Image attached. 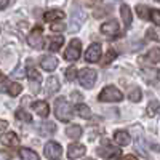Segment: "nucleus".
Returning a JSON list of instances; mask_svg holds the SVG:
<instances>
[{"label": "nucleus", "mask_w": 160, "mask_h": 160, "mask_svg": "<svg viewBox=\"0 0 160 160\" xmlns=\"http://www.w3.org/2000/svg\"><path fill=\"white\" fill-rule=\"evenodd\" d=\"M55 115L61 122H69L72 118V106L68 102L64 96H59L55 101Z\"/></svg>", "instance_id": "f257e3e1"}, {"label": "nucleus", "mask_w": 160, "mask_h": 160, "mask_svg": "<svg viewBox=\"0 0 160 160\" xmlns=\"http://www.w3.org/2000/svg\"><path fill=\"white\" fill-rule=\"evenodd\" d=\"M98 99H99L101 102H118V101L123 99V95H122V91H120L117 87L109 85V87H106V88L99 93Z\"/></svg>", "instance_id": "f03ea898"}, {"label": "nucleus", "mask_w": 160, "mask_h": 160, "mask_svg": "<svg viewBox=\"0 0 160 160\" xmlns=\"http://www.w3.org/2000/svg\"><path fill=\"white\" fill-rule=\"evenodd\" d=\"M78 82H80V85H82L83 88H93V85L96 83V78H98V74H96V71H93V69H90V68H85V69H82L78 72Z\"/></svg>", "instance_id": "7ed1b4c3"}, {"label": "nucleus", "mask_w": 160, "mask_h": 160, "mask_svg": "<svg viewBox=\"0 0 160 160\" xmlns=\"http://www.w3.org/2000/svg\"><path fill=\"white\" fill-rule=\"evenodd\" d=\"M80 51H82V43H80L78 38H74V40H71L69 47L66 48L64 58L68 61H71V62H74V61H77L80 58Z\"/></svg>", "instance_id": "20e7f679"}, {"label": "nucleus", "mask_w": 160, "mask_h": 160, "mask_svg": "<svg viewBox=\"0 0 160 160\" xmlns=\"http://www.w3.org/2000/svg\"><path fill=\"white\" fill-rule=\"evenodd\" d=\"M28 42L32 48L35 50H40V48H43V42H45V38H43V29L40 28V26H37V28L32 29V32L29 34V38H28Z\"/></svg>", "instance_id": "39448f33"}, {"label": "nucleus", "mask_w": 160, "mask_h": 160, "mask_svg": "<svg viewBox=\"0 0 160 160\" xmlns=\"http://www.w3.org/2000/svg\"><path fill=\"white\" fill-rule=\"evenodd\" d=\"M43 152H45V157H48L51 160H59V157L62 154V148L55 141H48L43 148Z\"/></svg>", "instance_id": "423d86ee"}, {"label": "nucleus", "mask_w": 160, "mask_h": 160, "mask_svg": "<svg viewBox=\"0 0 160 160\" xmlns=\"http://www.w3.org/2000/svg\"><path fill=\"white\" fill-rule=\"evenodd\" d=\"M28 77H29V85L32 88V93H38L40 91V83H42V77H40V74L34 68H29L28 69Z\"/></svg>", "instance_id": "0eeeda50"}, {"label": "nucleus", "mask_w": 160, "mask_h": 160, "mask_svg": "<svg viewBox=\"0 0 160 160\" xmlns=\"http://www.w3.org/2000/svg\"><path fill=\"white\" fill-rule=\"evenodd\" d=\"M118 31H120V26H118V21H115V19H111L101 26V32L109 37H117Z\"/></svg>", "instance_id": "6e6552de"}, {"label": "nucleus", "mask_w": 160, "mask_h": 160, "mask_svg": "<svg viewBox=\"0 0 160 160\" xmlns=\"http://www.w3.org/2000/svg\"><path fill=\"white\" fill-rule=\"evenodd\" d=\"M98 155L99 157H104V158H114L120 154V149L118 148H114V146H109L108 142H104L101 148H98Z\"/></svg>", "instance_id": "1a4fd4ad"}, {"label": "nucleus", "mask_w": 160, "mask_h": 160, "mask_svg": "<svg viewBox=\"0 0 160 160\" xmlns=\"http://www.w3.org/2000/svg\"><path fill=\"white\" fill-rule=\"evenodd\" d=\"M101 58V45L99 43H91L88 50L85 51V59L88 62H96Z\"/></svg>", "instance_id": "9d476101"}, {"label": "nucleus", "mask_w": 160, "mask_h": 160, "mask_svg": "<svg viewBox=\"0 0 160 160\" xmlns=\"http://www.w3.org/2000/svg\"><path fill=\"white\" fill-rule=\"evenodd\" d=\"M141 74L148 83H155L160 80V69L157 68H142Z\"/></svg>", "instance_id": "9b49d317"}, {"label": "nucleus", "mask_w": 160, "mask_h": 160, "mask_svg": "<svg viewBox=\"0 0 160 160\" xmlns=\"http://www.w3.org/2000/svg\"><path fill=\"white\" fill-rule=\"evenodd\" d=\"M85 152H87V148H85L83 144L74 142V144L69 146V149H68V157H69L71 160H75V158H78V157H82Z\"/></svg>", "instance_id": "f8f14e48"}, {"label": "nucleus", "mask_w": 160, "mask_h": 160, "mask_svg": "<svg viewBox=\"0 0 160 160\" xmlns=\"http://www.w3.org/2000/svg\"><path fill=\"white\" fill-rule=\"evenodd\" d=\"M61 83H59V80L56 77H48L47 78V82H45V91H47V95L51 96V95H55V93L59 90Z\"/></svg>", "instance_id": "ddd939ff"}, {"label": "nucleus", "mask_w": 160, "mask_h": 160, "mask_svg": "<svg viewBox=\"0 0 160 160\" xmlns=\"http://www.w3.org/2000/svg\"><path fill=\"white\" fill-rule=\"evenodd\" d=\"M58 59L55 58V56H43L42 59H40V66L45 69V71H48V72H51V71H55L56 68H58Z\"/></svg>", "instance_id": "4468645a"}, {"label": "nucleus", "mask_w": 160, "mask_h": 160, "mask_svg": "<svg viewBox=\"0 0 160 160\" xmlns=\"http://www.w3.org/2000/svg\"><path fill=\"white\" fill-rule=\"evenodd\" d=\"M18 135L13 131H8V133H3V135H0V142L3 146H16L18 144Z\"/></svg>", "instance_id": "2eb2a0df"}, {"label": "nucleus", "mask_w": 160, "mask_h": 160, "mask_svg": "<svg viewBox=\"0 0 160 160\" xmlns=\"http://www.w3.org/2000/svg\"><path fill=\"white\" fill-rule=\"evenodd\" d=\"M32 109H34L40 117H45V118H47V115L50 114L48 102H45V101H35V102L32 104Z\"/></svg>", "instance_id": "dca6fc26"}, {"label": "nucleus", "mask_w": 160, "mask_h": 160, "mask_svg": "<svg viewBox=\"0 0 160 160\" xmlns=\"http://www.w3.org/2000/svg\"><path fill=\"white\" fill-rule=\"evenodd\" d=\"M144 61H148L151 64L160 62V48H152L148 53V56H146V58H139V62H144Z\"/></svg>", "instance_id": "f3484780"}, {"label": "nucleus", "mask_w": 160, "mask_h": 160, "mask_svg": "<svg viewBox=\"0 0 160 160\" xmlns=\"http://www.w3.org/2000/svg\"><path fill=\"white\" fill-rule=\"evenodd\" d=\"M114 139H115V142H117L118 146H128L130 141H131L128 131H123V130H122V131H115Z\"/></svg>", "instance_id": "a211bd4d"}, {"label": "nucleus", "mask_w": 160, "mask_h": 160, "mask_svg": "<svg viewBox=\"0 0 160 160\" xmlns=\"http://www.w3.org/2000/svg\"><path fill=\"white\" fill-rule=\"evenodd\" d=\"M62 43H64V38L61 35H58V37H48V50L50 51L59 50L62 47Z\"/></svg>", "instance_id": "6ab92c4d"}, {"label": "nucleus", "mask_w": 160, "mask_h": 160, "mask_svg": "<svg viewBox=\"0 0 160 160\" xmlns=\"http://www.w3.org/2000/svg\"><path fill=\"white\" fill-rule=\"evenodd\" d=\"M120 15H122L125 28H130V24H131V10L127 3H123L122 7H120Z\"/></svg>", "instance_id": "aec40b11"}, {"label": "nucleus", "mask_w": 160, "mask_h": 160, "mask_svg": "<svg viewBox=\"0 0 160 160\" xmlns=\"http://www.w3.org/2000/svg\"><path fill=\"white\" fill-rule=\"evenodd\" d=\"M45 21L47 22H53V21H59L64 18V13L61 10H51V11H47L45 13Z\"/></svg>", "instance_id": "412c9836"}, {"label": "nucleus", "mask_w": 160, "mask_h": 160, "mask_svg": "<svg viewBox=\"0 0 160 160\" xmlns=\"http://www.w3.org/2000/svg\"><path fill=\"white\" fill-rule=\"evenodd\" d=\"M19 157H21V160H40L38 155L32 149H28V148L19 149Z\"/></svg>", "instance_id": "4be33fe9"}, {"label": "nucleus", "mask_w": 160, "mask_h": 160, "mask_svg": "<svg viewBox=\"0 0 160 160\" xmlns=\"http://www.w3.org/2000/svg\"><path fill=\"white\" fill-rule=\"evenodd\" d=\"M66 135H68L71 139H78L82 136V127L78 125H71L68 130H66Z\"/></svg>", "instance_id": "5701e85b"}, {"label": "nucleus", "mask_w": 160, "mask_h": 160, "mask_svg": "<svg viewBox=\"0 0 160 160\" xmlns=\"http://www.w3.org/2000/svg\"><path fill=\"white\" fill-rule=\"evenodd\" d=\"M75 111H77V114L82 118H90L91 117V111H90L88 106H85V104H78L75 108Z\"/></svg>", "instance_id": "b1692460"}, {"label": "nucleus", "mask_w": 160, "mask_h": 160, "mask_svg": "<svg viewBox=\"0 0 160 160\" xmlns=\"http://www.w3.org/2000/svg\"><path fill=\"white\" fill-rule=\"evenodd\" d=\"M141 90L138 88V87H135V88H131L130 90V93H128V99L131 101V102H139L141 101Z\"/></svg>", "instance_id": "393cba45"}, {"label": "nucleus", "mask_w": 160, "mask_h": 160, "mask_svg": "<svg viewBox=\"0 0 160 160\" xmlns=\"http://www.w3.org/2000/svg\"><path fill=\"white\" fill-rule=\"evenodd\" d=\"M40 133L42 135H53L55 133V123H51V122L40 123Z\"/></svg>", "instance_id": "a878e982"}, {"label": "nucleus", "mask_w": 160, "mask_h": 160, "mask_svg": "<svg viewBox=\"0 0 160 160\" xmlns=\"http://www.w3.org/2000/svg\"><path fill=\"white\" fill-rule=\"evenodd\" d=\"M16 118L18 120H22V122H26V123H31L32 122V115H29L24 109H18L16 111Z\"/></svg>", "instance_id": "bb28decb"}, {"label": "nucleus", "mask_w": 160, "mask_h": 160, "mask_svg": "<svg viewBox=\"0 0 160 160\" xmlns=\"http://www.w3.org/2000/svg\"><path fill=\"white\" fill-rule=\"evenodd\" d=\"M146 35H148V38H151V40L160 42V29H158V28H151V29H148Z\"/></svg>", "instance_id": "cd10ccee"}, {"label": "nucleus", "mask_w": 160, "mask_h": 160, "mask_svg": "<svg viewBox=\"0 0 160 160\" xmlns=\"http://www.w3.org/2000/svg\"><path fill=\"white\" fill-rule=\"evenodd\" d=\"M136 13H138V16H139L141 19H148V18H151V15H149V8H148V7H144V5H138V7H136Z\"/></svg>", "instance_id": "c85d7f7f"}, {"label": "nucleus", "mask_w": 160, "mask_h": 160, "mask_svg": "<svg viewBox=\"0 0 160 160\" xmlns=\"http://www.w3.org/2000/svg\"><path fill=\"white\" fill-rule=\"evenodd\" d=\"M115 58H117V53H115L114 50H109L108 53H106L104 59L101 61V64H102V66H108V64H111V62H112V61H114Z\"/></svg>", "instance_id": "c756f323"}, {"label": "nucleus", "mask_w": 160, "mask_h": 160, "mask_svg": "<svg viewBox=\"0 0 160 160\" xmlns=\"http://www.w3.org/2000/svg\"><path fill=\"white\" fill-rule=\"evenodd\" d=\"M21 85L19 83H10V88H8V93H10V95L11 96H18L19 95V93H21Z\"/></svg>", "instance_id": "7c9ffc66"}, {"label": "nucleus", "mask_w": 160, "mask_h": 160, "mask_svg": "<svg viewBox=\"0 0 160 160\" xmlns=\"http://www.w3.org/2000/svg\"><path fill=\"white\" fill-rule=\"evenodd\" d=\"M75 77H78V75H77V71H75L74 66H71V68L66 69V78H68V80L72 82V80H75Z\"/></svg>", "instance_id": "2f4dec72"}, {"label": "nucleus", "mask_w": 160, "mask_h": 160, "mask_svg": "<svg viewBox=\"0 0 160 160\" xmlns=\"http://www.w3.org/2000/svg\"><path fill=\"white\" fill-rule=\"evenodd\" d=\"M157 109H158V102L157 101H151V104L148 106V115L149 117H154L155 112H157Z\"/></svg>", "instance_id": "473e14b6"}, {"label": "nucleus", "mask_w": 160, "mask_h": 160, "mask_svg": "<svg viewBox=\"0 0 160 160\" xmlns=\"http://www.w3.org/2000/svg\"><path fill=\"white\" fill-rule=\"evenodd\" d=\"M8 88H10V83H8V78L5 77V75H0V91H8Z\"/></svg>", "instance_id": "72a5a7b5"}, {"label": "nucleus", "mask_w": 160, "mask_h": 160, "mask_svg": "<svg viewBox=\"0 0 160 160\" xmlns=\"http://www.w3.org/2000/svg\"><path fill=\"white\" fill-rule=\"evenodd\" d=\"M151 19L155 26H160V10H152L151 11Z\"/></svg>", "instance_id": "f704fd0d"}, {"label": "nucleus", "mask_w": 160, "mask_h": 160, "mask_svg": "<svg viewBox=\"0 0 160 160\" xmlns=\"http://www.w3.org/2000/svg\"><path fill=\"white\" fill-rule=\"evenodd\" d=\"M66 28H64V24H55V26H51V31L53 32H61V31H64Z\"/></svg>", "instance_id": "c9c22d12"}, {"label": "nucleus", "mask_w": 160, "mask_h": 160, "mask_svg": "<svg viewBox=\"0 0 160 160\" xmlns=\"http://www.w3.org/2000/svg\"><path fill=\"white\" fill-rule=\"evenodd\" d=\"M8 128V122L7 120H0V130H7Z\"/></svg>", "instance_id": "e433bc0d"}, {"label": "nucleus", "mask_w": 160, "mask_h": 160, "mask_svg": "<svg viewBox=\"0 0 160 160\" xmlns=\"http://www.w3.org/2000/svg\"><path fill=\"white\" fill-rule=\"evenodd\" d=\"M8 0H0V10H3V8H7L8 7Z\"/></svg>", "instance_id": "4c0bfd02"}, {"label": "nucleus", "mask_w": 160, "mask_h": 160, "mask_svg": "<svg viewBox=\"0 0 160 160\" xmlns=\"http://www.w3.org/2000/svg\"><path fill=\"white\" fill-rule=\"evenodd\" d=\"M123 160H138V158H136L135 155H131V154H128V155H125V157H123Z\"/></svg>", "instance_id": "58836bf2"}, {"label": "nucleus", "mask_w": 160, "mask_h": 160, "mask_svg": "<svg viewBox=\"0 0 160 160\" xmlns=\"http://www.w3.org/2000/svg\"><path fill=\"white\" fill-rule=\"evenodd\" d=\"M87 160H93V158H87Z\"/></svg>", "instance_id": "ea45409f"}]
</instances>
